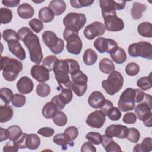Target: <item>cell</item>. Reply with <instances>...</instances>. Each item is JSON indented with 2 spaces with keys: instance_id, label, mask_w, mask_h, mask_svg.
<instances>
[{
  "instance_id": "cell-41",
  "label": "cell",
  "mask_w": 152,
  "mask_h": 152,
  "mask_svg": "<svg viewBox=\"0 0 152 152\" xmlns=\"http://www.w3.org/2000/svg\"><path fill=\"white\" fill-rule=\"evenodd\" d=\"M50 93V86L44 83H39L36 87L37 94L42 97H47Z\"/></svg>"
},
{
  "instance_id": "cell-20",
  "label": "cell",
  "mask_w": 152,
  "mask_h": 152,
  "mask_svg": "<svg viewBox=\"0 0 152 152\" xmlns=\"http://www.w3.org/2000/svg\"><path fill=\"white\" fill-rule=\"evenodd\" d=\"M8 49L17 58L21 61H23L26 59V52L24 48L19 43L18 40H14L10 41L7 43Z\"/></svg>"
},
{
  "instance_id": "cell-49",
  "label": "cell",
  "mask_w": 152,
  "mask_h": 152,
  "mask_svg": "<svg viewBox=\"0 0 152 152\" xmlns=\"http://www.w3.org/2000/svg\"><path fill=\"white\" fill-rule=\"evenodd\" d=\"M29 26L30 28L36 33H39L43 28V24L42 21L37 18L31 19L29 21Z\"/></svg>"
},
{
  "instance_id": "cell-19",
  "label": "cell",
  "mask_w": 152,
  "mask_h": 152,
  "mask_svg": "<svg viewBox=\"0 0 152 152\" xmlns=\"http://www.w3.org/2000/svg\"><path fill=\"white\" fill-rule=\"evenodd\" d=\"M125 1H112V0H100L99 4L102 10H122L126 4Z\"/></svg>"
},
{
  "instance_id": "cell-37",
  "label": "cell",
  "mask_w": 152,
  "mask_h": 152,
  "mask_svg": "<svg viewBox=\"0 0 152 152\" xmlns=\"http://www.w3.org/2000/svg\"><path fill=\"white\" fill-rule=\"evenodd\" d=\"M0 18L1 23L3 24L10 23L12 18V12L11 10L6 8H1Z\"/></svg>"
},
{
  "instance_id": "cell-21",
  "label": "cell",
  "mask_w": 152,
  "mask_h": 152,
  "mask_svg": "<svg viewBox=\"0 0 152 152\" xmlns=\"http://www.w3.org/2000/svg\"><path fill=\"white\" fill-rule=\"evenodd\" d=\"M105 100L102 93L99 91H94L89 96L88 103L93 108L99 109L104 103Z\"/></svg>"
},
{
  "instance_id": "cell-4",
  "label": "cell",
  "mask_w": 152,
  "mask_h": 152,
  "mask_svg": "<svg viewBox=\"0 0 152 152\" xmlns=\"http://www.w3.org/2000/svg\"><path fill=\"white\" fill-rule=\"evenodd\" d=\"M124 84V78L122 74L114 71L109 74L107 80H103L102 82V87L106 92L110 95H114L122 88Z\"/></svg>"
},
{
  "instance_id": "cell-57",
  "label": "cell",
  "mask_w": 152,
  "mask_h": 152,
  "mask_svg": "<svg viewBox=\"0 0 152 152\" xmlns=\"http://www.w3.org/2000/svg\"><path fill=\"white\" fill-rule=\"evenodd\" d=\"M51 101L55 104V106H56L58 110H62V109H64L66 104L63 102L62 99L60 97L59 94L53 97L51 99Z\"/></svg>"
},
{
  "instance_id": "cell-7",
  "label": "cell",
  "mask_w": 152,
  "mask_h": 152,
  "mask_svg": "<svg viewBox=\"0 0 152 152\" xmlns=\"http://www.w3.org/2000/svg\"><path fill=\"white\" fill-rule=\"evenodd\" d=\"M63 37L66 42V48L67 51L73 55H79L81 51L83 44L78 33L65 28Z\"/></svg>"
},
{
  "instance_id": "cell-61",
  "label": "cell",
  "mask_w": 152,
  "mask_h": 152,
  "mask_svg": "<svg viewBox=\"0 0 152 152\" xmlns=\"http://www.w3.org/2000/svg\"><path fill=\"white\" fill-rule=\"evenodd\" d=\"M20 2V0H3L2 4L7 7H15L19 5Z\"/></svg>"
},
{
  "instance_id": "cell-36",
  "label": "cell",
  "mask_w": 152,
  "mask_h": 152,
  "mask_svg": "<svg viewBox=\"0 0 152 152\" xmlns=\"http://www.w3.org/2000/svg\"><path fill=\"white\" fill-rule=\"evenodd\" d=\"M8 131V139L11 141L17 140L23 134L21 128L18 125H12L7 128Z\"/></svg>"
},
{
  "instance_id": "cell-35",
  "label": "cell",
  "mask_w": 152,
  "mask_h": 152,
  "mask_svg": "<svg viewBox=\"0 0 152 152\" xmlns=\"http://www.w3.org/2000/svg\"><path fill=\"white\" fill-rule=\"evenodd\" d=\"M26 147L30 150L37 149L40 144V137L34 134H28L26 141Z\"/></svg>"
},
{
  "instance_id": "cell-44",
  "label": "cell",
  "mask_w": 152,
  "mask_h": 152,
  "mask_svg": "<svg viewBox=\"0 0 152 152\" xmlns=\"http://www.w3.org/2000/svg\"><path fill=\"white\" fill-rule=\"evenodd\" d=\"M3 39L7 43L14 40H19L18 33L12 29H7L2 32V34Z\"/></svg>"
},
{
  "instance_id": "cell-31",
  "label": "cell",
  "mask_w": 152,
  "mask_h": 152,
  "mask_svg": "<svg viewBox=\"0 0 152 152\" xmlns=\"http://www.w3.org/2000/svg\"><path fill=\"white\" fill-rule=\"evenodd\" d=\"M99 66L100 71L106 74H110L115 69V66L113 62L108 58L102 59L100 61Z\"/></svg>"
},
{
  "instance_id": "cell-29",
  "label": "cell",
  "mask_w": 152,
  "mask_h": 152,
  "mask_svg": "<svg viewBox=\"0 0 152 152\" xmlns=\"http://www.w3.org/2000/svg\"><path fill=\"white\" fill-rule=\"evenodd\" d=\"M58 111L55 104L52 102H47L43 107L42 113L43 116L46 119L53 118L55 114Z\"/></svg>"
},
{
  "instance_id": "cell-14",
  "label": "cell",
  "mask_w": 152,
  "mask_h": 152,
  "mask_svg": "<svg viewBox=\"0 0 152 152\" xmlns=\"http://www.w3.org/2000/svg\"><path fill=\"white\" fill-rule=\"evenodd\" d=\"M104 24L99 21H94L87 26L84 30V35L88 40H93L97 36L103 35L105 32Z\"/></svg>"
},
{
  "instance_id": "cell-6",
  "label": "cell",
  "mask_w": 152,
  "mask_h": 152,
  "mask_svg": "<svg viewBox=\"0 0 152 152\" xmlns=\"http://www.w3.org/2000/svg\"><path fill=\"white\" fill-rule=\"evenodd\" d=\"M86 17L84 14L70 12L63 19V24L65 28L78 33L86 23Z\"/></svg>"
},
{
  "instance_id": "cell-50",
  "label": "cell",
  "mask_w": 152,
  "mask_h": 152,
  "mask_svg": "<svg viewBox=\"0 0 152 152\" xmlns=\"http://www.w3.org/2000/svg\"><path fill=\"white\" fill-rule=\"evenodd\" d=\"M94 2L90 0H71V5L75 8H80L84 7H88Z\"/></svg>"
},
{
  "instance_id": "cell-54",
  "label": "cell",
  "mask_w": 152,
  "mask_h": 152,
  "mask_svg": "<svg viewBox=\"0 0 152 152\" xmlns=\"http://www.w3.org/2000/svg\"><path fill=\"white\" fill-rule=\"evenodd\" d=\"M64 133L66 134L71 140H74L78 135V130L75 126H71L66 128L64 131Z\"/></svg>"
},
{
  "instance_id": "cell-16",
  "label": "cell",
  "mask_w": 152,
  "mask_h": 152,
  "mask_svg": "<svg viewBox=\"0 0 152 152\" xmlns=\"http://www.w3.org/2000/svg\"><path fill=\"white\" fill-rule=\"evenodd\" d=\"M106 121L105 116L100 110H95L88 115L86 119L87 124L90 127L100 128Z\"/></svg>"
},
{
  "instance_id": "cell-15",
  "label": "cell",
  "mask_w": 152,
  "mask_h": 152,
  "mask_svg": "<svg viewBox=\"0 0 152 152\" xmlns=\"http://www.w3.org/2000/svg\"><path fill=\"white\" fill-rule=\"evenodd\" d=\"M128 133V128L122 125H110L105 130V134L110 137L126 138Z\"/></svg>"
},
{
  "instance_id": "cell-25",
  "label": "cell",
  "mask_w": 152,
  "mask_h": 152,
  "mask_svg": "<svg viewBox=\"0 0 152 152\" xmlns=\"http://www.w3.org/2000/svg\"><path fill=\"white\" fill-rule=\"evenodd\" d=\"M113 61L118 64H123L126 60V54L125 50L120 47H117L110 53Z\"/></svg>"
},
{
  "instance_id": "cell-38",
  "label": "cell",
  "mask_w": 152,
  "mask_h": 152,
  "mask_svg": "<svg viewBox=\"0 0 152 152\" xmlns=\"http://www.w3.org/2000/svg\"><path fill=\"white\" fill-rule=\"evenodd\" d=\"M151 74L148 77H143L138 80L137 86L142 90H148L151 88Z\"/></svg>"
},
{
  "instance_id": "cell-22",
  "label": "cell",
  "mask_w": 152,
  "mask_h": 152,
  "mask_svg": "<svg viewBox=\"0 0 152 152\" xmlns=\"http://www.w3.org/2000/svg\"><path fill=\"white\" fill-rule=\"evenodd\" d=\"M102 137L101 144L106 152H118L122 151L120 146L113 141L112 137H109L106 134L102 135Z\"/></svg>"
},
{
  "instance_id": "cell-33",
  "label": "cell",
  "mask_w": 152,
  "mask_h": 152,
  "mask_svg": "<svg viewBox=\"0 0 152 152\" xmlns=\"http://www.w3.org/2000/svg\"><path fill=\"white\" fill-rule=\"evenodd\" d=\"M83 59L86 65H93L97 60V55L92 49H87L84 53Z\"/></svg>"
},
{
  "instance_id": "cell-18",
  "label": "cell",
  "mask_w": 152,
  "mask_h": 152,
  "mask_svg": "<svg viewBox=\"0 0 152 152\" xmlns=\"http://www.w3.org/2000/svg\"><path fill=\"white\" fill-rule=\"evenodd\" d=\"M34 84L33 81L29 77L26 76L22 77L17 83V88L18 91L23 94L31 93Z\"/></svg>"
},
{
  "instance_id": "cell-51",
  "label": "cell",
  "mask_w": 152,
  "mask_h": 152,
  "mask_svg": "<svg viewBox=\"0 0 152 152\" xmlns=\"http://www.w3.org/2000/svg\"><path fill=\"white\" fill-rule=\"evenodd\" d=\"M67 62L68 64L69 68V74L71 75L77 73L78 71L80 70V65L78 62L72 59H66Z\"/></svg>"
},
{
  "instance_id": "cell-3",
  "label": "cell",
  "mask_w": 152,
  "mask_h": 152,
  "mask_svg": "<svg viewBox=\"0 0 152 152\" xmlns=\"http://www.w3.org/2000/svg\"><path fill=\"white\" fill-rule=\"evenodd\" d=\"M53 71L55 79L61 88H72V81L69 76V68L66 59H58L55 65Z\"/></svg>"
},
{
  "instance_id": "cell-27",
  "label": "cell",
  "mask_w": 152,
  "mask_h": 152,
  "mask_svg": "<svg viewBox=\"0 0 152 152\" xmlns=\"http://www.w3.org/2000/svg\"><path fill=\"white\" fill-rule=\"evenodd\" d=\"M147 9L146 5L138 2H134L131 10V14L134 20H139L142 17V13Z\"/></svg>"
},
{
  "instance_id": "cell-59",
  "label": "cell",
  "mask_w": 152,
  "mask_h": 152,
  "mask_svg": "<svg viewBox=\"0 0 152 152\" xmlns=\"http://www.w3.org/2000/svg\"><path fill=\"white\" fill-rule=\"evenodd\" d=\"M81 152H86V151L96 152V148L91 142H86L83 144L81 148Z\"/></svg>"
},
{
  "instance_id": "cell-46",
  "label": "cell",
  "mask_w": 152,
  "mask_h": 152,
  "mask_svg": "<svg viewBox=\"0 0 152 152\" xmlns=\"http://www.w3.org/2000/svg\"><path fill=\"white\" fill-rule=\"evenodd\" d=\"M140 66L135 62H130L125 67V72L129 76H135L138 74Z\"/></svg>"
},
{
  "instance_id": "cell-23",
  "label": "cell",
  "mask_w": 152,
  "mask_h": 152,
  "mask_svg": "<svg viewBox=\"0 0 152 152\" xmlns=\"http://www.w3.org/2000/svg\"><path fill=\"white\" fill-rule=\"evenodd\" d=\"M17 11L18 16L23 19H29L31 18L34 13V8L31 5L27 3H23L20 5Z\"/></svg>"
},
{
  "instance_id": "cell-10",
  "label": "cell",
  "mask_w": 152,
  "mask_h": 152,
  "mask_svg": "<svg viewBox=\"0 0 152 152\" xmlns=\"http://www.w3.org/2000/svg\"><path fill=\"white\" fill-rule=\"evenodd\" d=\"M151 109V98L139 103L135 108V112L138 119L142 121L144 125L147 127H151L152 126Z\"/></svg>"
},
{
  "instance_id": "cell-13",
  "label": "cell",
  "mask_w": 152,
  "mask_h": 152,
  "mask_svg": "<svg viewBox=\"0 0 152 152\" xmlns=\"http://www.w3.org/2000/svg\"><path fill=\"white\" fill-rule=\"evenodd\" d=\"M93 45L101 53L104 52L110 53L114 49L118 46L115 40L111 39H105L102 37H99L95 39Z\"/></svg>"
},
{
  "instance_id": "cell-34",
  "label": "cell",
  "mask_w": 152,
  "mask_h": 152,
  "mask_svg": "<svg viewBox=\"0 0 152 152\" xmlns=\"http://www.w3.org/2000/svg\"><path fill=\"white\" fill-rule=\"evenodd\" d=\"M137 30L140 35L145 37H152V25L149 22H142L137 27Z\"/></svg>"
},
{
  "instance_id": "cell-43",
  "label": "cell",
  "mask_w": 152,
  "mask_h": 152,
  "mask_svg": "<svg viewBox=\"0 0 152 152\" xmlns=\"http://www.w3.org/2000/svg\"><path fill=\"white\" fill-rule=\"evenodd\" d=\"M63 102L65 103H69L72 99V90L70 88H61V92L59 94Z\"/></svg>"
},
{
  "instance_id": "cell-5",
  "label": "cell",
  "mask_w": 152,
  "mask_h": 152,
  "mask_svg": "<svg viewBox=\"0 0 152 152\" xmlns=\"http://www.w3.org/2000/svg\"><path fill=\"white\" fill-rule=\"evenodd\" d=\"M105 29L109 31H121L124 27L123 20L118 17L116 11L102 10Z\"/></svg>"
},
{
  "instance_id": "cell-47",
  "label": "cell",
  "mask_w": 152,
  "mask_h": 152,
  "mask_svg": "<svg viewBox=\"0 0 152 152\" xmlns=\"http://www.w3.org/2000/svg\"><path fill=\"white\" fill-rule=\"evenodd\" d=\"M140 137L139 131L135 128H128V133L126 138L132 142L136 143L138 141Z\"/></svg>"
},
{
  "instance_id": "cell-17",
  "label": "cell",
  "mask_w": 152,
  "mask_h": 152,
  "mask_svg": "<svg viewBox=\"0 0 152 152\" xmlns=\"http://www.w3.org/2000/svg\"><path fill=\"white\" fill-rule=\"evenodd\" d=\"M30 73L32 77L38 82L43 83L49 80V71L43 65L39 64L33 65L31 68Z\"/></svg>"
},
{
  "instance_id": "cell-2",
  "label": "cell",
  "mask_w": 152,
  "mask_h": 152,
  "mask_svg": "<svg viewBox=\"0 0 152 152\" xmlns=\"http://www.w3.org/2000/svg\"><path fill=\"white\" fill-rule=\"evenodd\" d=\"M23 69V64L17 59L8 56H1V70L2 75L8 81H13Z\"/></svg>"
},
{
  "instance_id": "cell-42",
  "label": "cell",
  "mask_w": 152,
  "mask_h": 152,
  "mask_svg": "<svg viewBox=\"0 0 152 152\" xmlns=\"http://www.w3.org/2000/svg\"><path fill=\"white\" fill-rule=\"evenodd\" d=\"M58 59L55 55H49L46 56L42 62V65L46 68L49 71L53 69Z\"/></svg>"
},
{
  "instance_id": "cell-58",
  "label": "cell",
  "mask_w": 152,
  "mask_h": 152,
  "mask_svg": "<svg viewBox=\"0 0 152 152\" xmlns=\"http://www.w3.org/2000/svg\"><path fill=\"white\" fill-rule=\"evenodd\" d=\"M113 107V103L111 101L106 99L104 103L102 104V106L99 108L100 110L104 114V115L106 116L107 115V113L109 111V110Z\"/></svg>"
},
{
  "instance_id": "cell-28",
  "label": "cell",
  "mask_w": 152,
  "mask_h": 152,
  "mask_svg": "<svg viewBox=\"0 0 152 152\" xmlns=\"http://www.w3.org/2000/svg\"><path fill=\"white\" fill-rule=\"evenodd\" d=\"M13 116V109L10 105L5 104L0 106V122L9 121Z\"/></svg>"
},
{
  "instance_id": "cell-56",
  "label": "cell",
  "mask_w": 152,
  "mask_h": 152,
  "mask_svg": "<svg viewBox=\"0 0 152 152\" xmlns=\"http://www.w3.org/2000/svg\"><path fill=\"white\" fill-rule=\"evenodd\" d=\"M55 131L50 127H43L37 131V133L45 137H50L53 135Z\"/></svg>"
},
{
  "instance_id": "cell-30",
  "label": "cell",
  "mask_w": 152,
  "mask_h": 152,
  "mask_svg": "<svg viewBox=\"0 0 152 152\" xmlns=\"http://www.w3.org/2000/svg\"><path fill=\"white\" fill-rule=\"evenodd\" d=\"M152 150V139L150 137L145 138L141 144L135 145L133 151L134 152H149Z\"/></svg>"
},
{
  "instance_id": "cell-39",
  "label": "cell",
  "mask_w": 152,
  "mask_h": 152,
  "mask_svg": "<svg viewBox=\"0 0 152 152\" xmlns=\"http://www.w3.org/2000/svg\"><path fill=\"white\" fill-rule=\"evenodd\" d=\"M52 119L54 124L58 126H65L68 121L66 115L62 111H58Z\"/></svg>"
},
{
  "instance_id": "cell-24",
  "label": "cell",
  "mask_w": 152,
  "mask_h": 152,
  "mask_svg": "<svg viewBox=\"0 0 152 152\" xmlns=\"http://www.w3.org/2000/svg\"><path fill=\"white\" fill-rule=\"evenodd\" d=\"M53 140L55 144L61 145L63 150H66L68 145L72 147L74 145L73 140H71L70 138L64 132L55 135Z\"/></svg>"
},
{
  "instance_id": "cell-48",
  "label": "cell",
  "mask_w": 152,
  "mask_h": 152,
  "mask_svg": "<svg viewBox=\"0 0 152 152\" xmlns=\"http://www.w3.org/2000/svg\"><path fill=\"white\" fill-rule=\"evenodd\" d=\"M26 97L24 95H21L18 93L14 94L12 99V104L16 107H21L26 103Z\"/></svg>"
},
{
  "instance_id": "cell-32",
  "label": "cell",
  "mask_w": 152,
  "mask_h": 152,
  "mask_svg": "<svg viewBox=\"0 0 152 152\" xmlns=\"http://www.w3.org/2000/svg\"><path fill=\"white\" fill-rule=\"evenodd\" d=\"M39 18L43 23H49L52 21L55 14L53 11L48 7H45L42 8L39 11Z\"/></svg>"
},
{
  "instance_id": "cell-45",
  "label": "cell",
  "mask_w": 152,
  "mask_h": 152,
  "mask_svg": "<svg viewBox=\"0 0 152 152\" xmlns=\"http://www.w3.org/2000/svg\"><path fill=\"white\" fill-rule=\"evenodd\" d=\"M86 138L91 144L99 145L101 144L102 137L100 133L95 132H90L86 135Z\"/></svg>"
},
{
  "instance_id": "cell-8",
  "label": "cell",
  "mask_w": 152,
  "mask_h": 152,
  "mask_svg": "<svg viewBox=\"0 0 152 152\" xmlns=\"http://www.w3.org/2000/svg\"><path fill=\"white\" fill-rule=\"evenodd\" d=\"M42 37L45 45L54 54H59L63 51L64 48V41L58 37L53 31H45L42 35Z\"/></svg>"
},
{
  "instance_id": "cell-52",
  "label": "cell",
  "mask_w": 152,
  "mask_h": 152,
  "mask_svg": "<svg viewBox=\"0 0 152 152\" xmlns=\"http://www.w3.org/2000/svg\"><path fill=\"white\" fill-rule=\"evenodd\" d=\"M108 118L112 121H118L121 117V112L116 107H112L107 113Z\"/></svg>"
},
{
  "instance_id": "cell-55",
  "label": "cell",
  "mask_w": 152,
  "mask_h": 152,
  "mask_svg": "<svg viewBox=\"0 0 152 152\" xmlns=\"http://www.w3.org/2000/svg\"><path fill=\"white\" fill-rule=\"evenodd\" d=\"M122 121L127 124H133L136 122L137 116L133 112H128L124 115Z\"/></svg>"
},
{
  "instance_id": "cell-12",
  "label": "cell",
  "mask_w": 152,
  "mask_h": 152,
  "mask_svg": "<svg viewBox=\"0 0 152 152\" xmlns=\"http://www.w3.org/2000/svg\"><path fill=\"white\" fill-rule=\"evenodd\" d=\"M71 76L72 91L78 97L83 96L87 88V76L80 70Z\"/></svg>"
},
{
  "instance_id": "cell-60",
  "label": "cell",
  "mask_w": 152,
  "mask_h": 152,
  "mask_svg": "<svg viewBox=\"0 0 152 152\" xmlns=\"http://www.w3.org/2000/svg\"><path fill=\"white\" fill-rule=\"evenodd\" d=\"M18 148L11 142H8L3 148V151L4 152H17Z\"/></svg>"
},
{
  "instance_id": "cell-26",
  "label": "cell",
  "mask_w": 152,
  "mask_h": 152,
  "mask_svg": "<svg viewBox=\"0 0 152 152\" xmlns=\"http://www.w3.org/2000/svg\"><path fill=\"white\" fill-rule=\"evenodd\" d=\"M49 8L55 15H60L66 10V4L62 0H52L49 4Z\"/></svg>"
},
{
  "instance_id": "cell-62",
  "label": "cell",
  "mask_w": 152,
  "mask_h": 152,
  "mask_svg": "<svg viewBox=\"0 0 152 152\" xmlns=\"http://www.w3.org/2000/svg\"><path fill=\"white\" fill-rule=\"evenodd\" d=\"M8 139V131L7 129H4L3 128H1V137H0V141L2 142Z\"/></svg>"
},
{
  "instance_id": "cell-11",
  "label": "cell",
  "mask_w": 152,
  "mask_h": 152,
  "mask_svg": "<svg viewBox=\"0 0 152 152\" xmlns=\"http://www.w3.org/2000/svg\"><path fill=\"white\" fill-rule=\"evenodd\" d=\"M135 89L132 88H126L121 94L118 102V109L122 112L132 110L135 107Z\"/></svg>"
},
{
  "instance_id": "cell-1",
  "label": "cell",
  "mask_w": 152,
  "mask_h": 152,
  "mask_svg": "<svg viewBox=\"0 0 152 152\" xmlns=\"http://www.w3.org/2000/svg\"><path fill=\"white\" fill-rule=\"evenodd\" d=\"M17 33L19 40L24 42L28 50L31 61L39 64L43 59V53L38 36L27 27H21Z\"/></svg>"
},
{
  "instance_id": "cell-9",
  "label": "cell",
  "mask_w": 152,
  "mask_h": 152,
  "mask_svg": "<svg viewBox=\"0 0 152 152\" xmlns=\"http://www.w3.org/2000/svg\"><path fill=\"white\" fill-rule=\"evenodd\" d=\"M128 51L132 57L141 56L147 59H152V45L149 42L141 41L132 43L128 47Z\"/></svg>"
},
{
  "instance_id": "cell-40",
  "label": "cell",
  "mask_w": 152,
  "mask_h": 152,
  "mask_svg": "<svg viewBox=\"0 0 152 152\" xmlns=\"http://www.w3.org/2000/svg\"><path fill=\"white\" fill-rule=\"evenodd\" d=\"M0 96L1 100H2L5 104H8L12 101L14 94L11 89L7 87H3L0 90Z\"/></svg>"
},
{
  "instance_id": "cell-53",
  "label": "cell",
  "mask_w": 152,
  "mask_h": 152,
  "mask_svg": "<svg viewBox=\"0 0 152 152\" xmlns=\"http://www.w3.org/2000/svg\"><path fill=\"white\" fill-rule=\"evenodd\" d=\"M27 133L23 132L22 135L15 141H13L14 144L19 149H24L27 148L26 141V138L27 136Z\"/></svg>"
}]
</instances>
